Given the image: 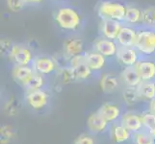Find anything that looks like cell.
<instances>
[{
  "label": "cell",
  "mask_w": 155,
  "mask_h": 144,
  "mask_svg": "<svg viewBox=\"0 0 155 144\" xmlns=\"http://www.w3.org/2000/svg\"><path fill=\"white\" fill-rule=\"evenodd\" d=\"M75 144H94V140L93 138H91L89 136H82L78 138Z\"/></svg>",
  "instance_id": "836d02e7"
},
{
  "label": "cell",
  "mask_w": 155,
  "mask_h": 144,
  "mask_svg": "<svg viewBox=\"0 0 155 144\" xmlns=\"http://www.w3.org/2000/svg\"><path fill=\"white\" fill-rule=\"evenodd\" d=\"M34 58L33 50L22 43H15L9 55V59L15 66H31Z\"/></svg>",
  "instance_id": "277c9868"
},
{
  "label": "cell",
  "mask_w": 155,
  "mask_h": 144,
  "mask_svg": "<svg viewBox=\"0 0 155 144\" xmlns=\"http://www.w3.org/2000/svg\"><path fill=\"white\" fill-rule=\"evenodd\" d=\"M120 78L128 88H137L142 83V79L136 66L124 67L120 73Z\"/></svg>",
  "instance_id": "2e32d148"
},
{
  "label": "cell",
  "mask_w": 155,
  "mask_h": 144,
  "mask_svg": "<svg viewBox=\"0 0 155 144\" xmlns=\"http://www.w3.org/2000/svg\"><path fill=\"white\" fill-rule=\"evenodd\" d=\"M84 57H85V61H86L87 65L94 72L99 71L101 69H103L107 62L106 57H104L102 54H100V53L94 51V49L85 51Z\"/></svg>",
  "instance_id": "4fadbf2b"
},
{
  "label": "cell",
  "mask_w": 155,
  "mask_h": 144,
  "mask_svg": "<svg viewBox=\"0 0 155 144\" xmlns=\"http://www.w3.org/2000/svg\"><path fill=\"white\" fill-rule=\"evenodd\" d=\"M6 4L8 9L13 13H19L27 6L24 0H6Z\"/></svg>",
  "instance_id": "f1b7e54d"
},
{
  "label": "cell",
  "mask_w": 155,
  "mask_h": 144,
  "mask_svg": "<svg viewBox=\"0 0 155 144\" xmlns=\"http://www.w3.org/2000/svg\"><path fill=\"white\" fill-rule=\"evenodd\" d=\"M88 126L93 132L99 133L105 130V128L107 126V121L97 111V113L90 115V117L88 118Z\"/></svg>",
  "instance_id": "ffe728a7"
},
{
  "label": "cell",
  "mask_w": 155,
  "mask_h": 144,
  "mask_svg": "<svg viewBox=\"0 0 155 144\" xmlns=\"http://www.w3.org/2000/svg\"><path fill=\"white\" fill-rule=\"evenodd\" d=\"M150 110L155 114V98L150 101Z\"/></svg>",
  "instance_id": "d590c367"
},
{
  "label": "cell",
  "mask_w": 155,
  "mask_h": 144,
  "mask_svg": "<svg viewBox=\"0 0 155 144\" xmlns=\"http://www.w3.org/2000/svg\"><path fill=\"white\" fill-rule=\"evenodd\" d=\"M142 58H155V29L138 27L137 40L134 46Z\"/></svg>",
  "instance_id": "3957f363"
},
{
  "label": "cell",
  "mask_w": 155,
  "mask_h": 144,
  "mask_svg": "<svg viewBox=\"0 0 155 144\" xmlns=\"http://www.w3.org/2000/svg\"><path fill=\"white\" fill-rule=\"evenodd\" d=\"M44 85H45L44 75L35 71L33 75L28 79V81L23 85V88L26 89V91L29 92V91H34V90L41 89Z\"/></svg>",
  "instance_id": "7402d4cb"
},
{
  "label": "cell",
  "mask_w": 155,
  "mask_h": 144,
  "mask_svg": "<svg viewBox=\"0 0 155 144\" xmlns=\"http://www.w3.org/2000/svg\"><path fill=\"white\" fill-rule=\"evenodd\" d=\"M26 100L31 108L35 110H41L48 102V95L41 88L27 92Z\"/></svg>",
  "instance_id": "5bb4252c"
},
{
  "label": "cell",
  "mask_w": 155,
  "mask_h": 144,
  "mask_svg": "<svg viewBox=\"0 0 155 144\" xmlns=\"http://www.w3.org/2000/svg\"><path fill=\"white\" fill-rule=\"evenodd\" d=\"M152 136H148L146 134H139L136 136L137 144H155Z\"/></svg>",
  "instance_id": "1f68e13d"
},
{
  "label": "cell",
  "mask_w": 155,
  "mask_h": 144,
  "mask_svg": "<svg viewBox=\"0 0 155 144\" xmlns=\"http://www.w3.org/2000/svg\"><path fill=\"white\" fill-rule=\"evenodd\" d=\"M136 88L142 99L151 101L155 98V83L153 81H142Z\"/></svg>",
  "instance_id": "d6986e66"
},
{
  "label": "cell",
  "mask_w": 155,
  "mask_h": 144,
  "mask_svg": "<svg viewBox=\"0 0 155 144\" xmlns=\"http://www.w3.org/2000/svg\"><path fill=\"white\" fill-rule=\"evenodd\" d=\"M14 42L12 40H10L9 39L6 38H3L0 40V52L3 56H7L9 57L11 51L13 49V46H14Z\"/></svg>",
  "instance_id": "f546056e"
},
{
  "label": "cell",
  "mask_w": 155,
  "mask_h": 144,
  "mask_svg": "<svg viewBox=\"0 0 155 144\" xmlns=\"http://www.w3.org/2000/svg\"><path fill=\"white\" fill-rule=\"evenodd\" d=\"M113 136L117 142H124L129 137V132L124 126H116L113 131Z\"/></svg>",
  "instance_id": "4316f807"
},
{
  "label": "cell",
  "mask_w": 155,
  "mask_h": 144,
  "mask_svg": "<svg viewBox=\"0 0 155 144\" xmlns=\"http://www.w3.org/2000/svg\"><path fill=\"white\" fill-rule=\"evenodd\" d=\"M126 4L120 0H102L97 7V14L100 19H112L124 22Z\"/></svg>",
  "instance_id": "7a4b0ae2"
},
{
  "label": "cell",
  "mask_w": 155,
  "mask_h": 144,
  "mask_svg": "<svg viewBox=\"0 0 155 144\" xmlns=\"http://www.w3.org/2000/svg\"><path fill=\"white\" fill-rule=\"evenodd\" d=\"M62 51L68 59L82 55L85 53L84 41L80 38H69L64 41Z\"/></svg>",
  "instance_id": "7c38bea8"
},
{
  "label": "cell",
  "mask_w": 155,
  "mask_h": 144,
  "mask_svg": "<svg viewBox=\"0 0 155 144\" xmlns=\"http://www.w3.org/2000/svg\"><path fill=\"white\" fill-rule=\"evenodd\" d=\"M122 126L130 131H138L143 125L142 117L134 114H126L122 116Z\"/></svg>",
  "instance_id": "44dd1931"
},
{
  "label": "cell",
  "mask_w": 155,
  "mask_h": 144,
  "mask_svg": "<svg viewBox=\"0 0 155 144\" xmlns=\"http://www.w3.org/2000/svg\"><path fill=\"white\" fill-rule=\"evenodd\" d=\"M142 19V9L134 4H126V12L124 24L140 27Z\"/></svg>",
  "instance_id": "9a60e30c"
},
{
  "label": "cell",
  "mask_w": 155,
  "mask_h": 144,
  "mask_svg": "<svg viewBox=\"0 0 155 144\" xmlns=\"http://www.w3.org/2000/svg\"><path fill=\"white\" fill-rule=\"evenodd\" d=\"M122 26H124V22H120V21L112 19H100L99 34L103 38L116 40Z\"/></svg>",
  "instance_id": "ba28073f"
},
{
  "label": "cell",
  "mask_w": 155,
  "mask_h": 144,
  "mask_svg": "<svg viewBox=\"0 0 155 144\" xmlns=\"http://www.w3.org/2000/svg\"><path fill=\"white\" fill-rule=\"evenodd\" d=\"M142 81H153L155 79V60L152 58H141L135 66Z\"/></svg>",
  "instance_id": "8fae6325"
},
{
  "label": "cell",
  "mask_w": 155,
  "mask_h": 144,
  "mask_svg": "<svg viewBox=\"0 0 155 144\" xmlns=\"http://www.w3.org/2000/svg\"><path fill=\"white\" fill-rule=\"evenodd\" d=\"M100 88L104 93H113L119 88V80L113 74L104 73L100 79Z\"/></svg>",
  "instance_id": "ac0fdd59"
},
{
  "label": "cell",
  "mask_w": 155,
  "mask_h": 144,
  "mask_svg": "<svg viewBox=\"0 0 155 144\" xmlns=\"http://www.w3.org/2000/svg\"><path fill=\"white\" fill-rule=\"evenodd\" d=\"M56 72H57L59 79H60V81L63 84H71V83L77 81L75 72H74L73 68L69 66L63 67V68H58Z\"/></svg>",
  "instance_id": "d4e9b609"
},
{
  "label": "cell",
  "mask_w": 155,
  "mask_h": 144,
  "mask_svg": "<svg viewBox=\"0 0 155 144\" xmlns=\"http://www.w3.org/2000/svg\"><path fill=\"white\" fill-rule=\"evenodd\" d=\"M56 1H59V2H64V1H66V0H56Z\"/></svg>",
  "instance_id": "74e56055"
},
{
  "label": "cell",
  "mask_w": 155,
  "mask_h": 144,
  "mask_svg": "<svg viewBox=\"0 0 155 144\" xmlns=\"http://www.w3.org/2000/svg\"><path fill=\"white\" fill-rule=\"evenodd\" d=\"M122 97L128 105H134L138 103L142 98L140 97L136 88H127L122 92Z\"/></svg>",
  "instance_id": "484cf974"
},
{
  "label": "cell",
  "mask_w": 155,
  "mask_h": 144,
  "mask_svg": "<svg viewBox=\"0 0 155 144\" xmlns=\"http://www.w3.org/2000/svg\"><path fill=\"white\" fill-rule=\"evenodd\" d=\"M34 72L35 70L32 66H15L12 70V75L15 82L23 86Z\"/></svg>",
  "instance_id": "e0dca14e"
},
{
  "label": "cell",
  "mask_w": 155,
  "mask_h": 144,
  "mask_svg": "<svg viewBox=\"0 0 155 144\" xmlns=\"http://www.w3.org/2000/svg\"><path fill=\"white\" fill-rule=\"evenodd\" d=\"M141 58L142 57L140 53L138 52L135 47L119 46V49H117L116 55L117 62L124 67L135 66Z\"/></svg>",
  "instance_id": "5b68a950"
},
{
  "label": "cell",
  "mask_w": 155,
  "mask_h": 144,
  "mask_svg": "<svg viewBox=\"0 0 155 144\" xmlns=\"http://www.w3.org/2000/svg\"><path fill=\"white\" fill-rule=\"evenodd\" d=\"M137 34L138 27L124 24L116 40L117 45L122 47H134L137 40Z\"/></svg>",
  "instance_id": "9c48e42d"
},
{
  "label": "cell",
  "mask_w": 155,
  "mask_h": 144,
  "mask_svg": "<svg viewBox=\"0 0 155 144\" xmlns=\"http://www.w3.org/2000/svg\"><path fill=\"white\" fill-rule=\"evenodd\" d=\"M150 134H151V136L155 138V129L152 130V131H150Z\"/></svg>",
  "instance_id": "8d00e7d4"
},
{
  "label": "cell",
  "mask_w": 155,
  "mask_h": 144,
  "mask_svg": "<svg viewBox=\"0 0 155 144\" xmlns=\"http://www.w3.org/2000/svg\"><path fill=\"white\" fill-rule=\"evenodd\" d=\"M52 58H53V60H54L56 66H57V69L69 66V59L64 54L63 51L55 53V54L52 56Z\"/></svg>",
  "instance_id": "83f0119b"
},
{
  "label": "cell",
  "mask_w": 155,
  "mask_h": 144,
  "mask_svg": "<svg viewBox=\"0 0 155 144\" xmlns=\"http://www.w3.org/2000/svg\"><path fill=\"white\" fill-rule=\"evenodd\" d=\"M31 66L36 72L41 74V75H48L57 70V66L52 56L47 55H40L35 57Z\"/></svg>",
  "instance_id": "52a82bcc"
},
{
  "label": "cell",
  "mask_w": 155,
  "mask_h": 144,
  "mask_svg": "<svg viewBox=\"0 0 155 144\" xmlns=\"http://www.w3.org/2000/svg\"><path fill=\"white\" fill-rule=\"evenodd\" d=\"M143 124L149 130L152 131L155 129V114L153 113H147L142 116Z\"/></svg>",
  "instance_id": "4dcf8cb0"
},
{
  "label": "cell",
  "mask_w": 155,
  "mask_h": 144,
  "mask_svg": "<svg viewBox=\"0 0 155 144\" xmlns=\"http://www.w3.org/2000/svg\"><path fill=\"white\" fill-rule=\"evenodd\" d=\"M69 66L73 68L77 80H86L90 78L94 72L85 61L84 54L69 59Z\"/></svg>",
  "instance_id": "30bf717a"
},
{
  "label": "cell",
  "mask_w": 155,
  "mask_h": 144,
  "mask_svg": "<svg viewBox=\"0 0 155 144\" xmlns=\"http://www.w3.org/2000/svg\"><path fill=\"white\" fill-rule=\"evenodd\" d=\"M92 49L102 54L107 59H109L116 57L117 49H119V45H117L116 40L106 39L100 36L99 38H97L93 42Z\"/></svg>",
  "instance_id": "8992f818"
},
{
  "label": "cell",
  "mask_w": 155,
  "mask_h": 144,
  "mask_svg": "<svg viewBox=\"0 0 155 144\" xmlns=\"http://www.w3.org/2000/svg\"><path fill=\"white\" fill-rule=\"evenodd\" d=\"M141 26L155 29V7L148 6L142 9Z\"/></svg>",
  "instance_id": "603a6c76"
},
{
  "label": "cell",
  "mask_w": 155,
  "mask_h": 144,
  "mask_svg": "<svg viewBox=\"0 0 155 144\" xmlns=\"http://www.w3.org/2000/svg\"><path fill=\"white\" fill-rule=\"evenodd\" d=\"M26 5H38L45 2V0H24Z\"/></svg>",
  "instance_id": "e575fe53"
},
{
  "label": "cell",
  "mask_w": 155,
  "mask_h": 144,
  "mask_svg": "<svg viewBox=\"0 0 155 144\" xmlns=\"http://www.w3.org/2000/svg\"><path fill=\"white\" fill-rule=\"evenodd\" d=\"M56 25L62 31L74 33L82 25V17L78 11L71 6L63 5L59 7L53 14Z\"/></svg>",
  "instance_id": "6da1fadb"
},
{
  "label": "cell",
  "mask_w": 155,
  "mask_h": 144,
  "mask_svg": "<svg viewBox=\"0 0 155 144\" xmlns=\"http://www.w3.org/2000/svg\"><path fill=\"white\" fill-rule=\"evenodd\" d=\"M11 137H12V132L7 127H4L1 129V143H7Z\"/></svg>",
  "instance_id": "d6a6232c"
},
{
  "label": "cell",
  "mask_w": 155,
  "mask_h": 144,
  "mask_svg": "<svg viewBox=\"0 0 155 144\" xmlns=\"http://www.w3.org/2000/svg\"><path fill=\"white\" fill-rule=\"evenodd\" d=\"M98 113L104 117V119L109 122L117 119L120 116V110L119 107L113 104H104L98 110Z\"/></svg>",
  "instance_id": "cb8c5ba5"
}]
</instances>
